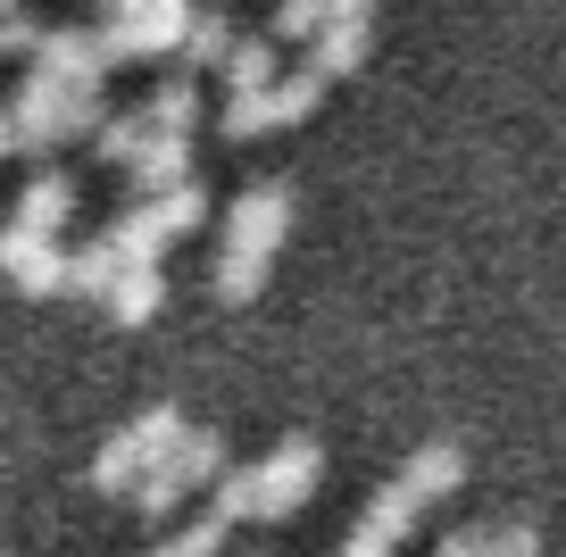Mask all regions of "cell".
I'll list each match as a JSON object with an SVG mask.
<instances>
[{"label":"cell","instance_id":"28","mask_svg":"<svg viewBox=\"0 0 566 557\" xmlns=\"http://www.w3.org/2000/svg\"><path fill=\"white\" fill-rule=\"evenodd\" d=\"M334 557H391V549H384V540H375V533H350V540H342Z\"/></svg>","mask_w":566,"mask_h":557},{"label":"cell","instance_id":"6","mask_svg":"<svg viewBox=\"0 0 566 557\" xmlns=\"http://www.w3.org/2000/svg\"><path fill=\"white\" fill-rule=\"evenodd\" d=\"M367 42H375V18H325L317 42H308V75H317V84H334V75L367 67Z\"/></svg>","mask_w":566,"mask_h":557},{"label":"cell","instance_id":"9","mask_svg":"<svg viewBox=\"0 0 566 557\" xmlns=\"http://www.w3.org/2000/svg\"><path fill=\"white\" fill-rule=\"evenodd\" d=\"M134 183L150 200L176 192V183H192V134H150V141H142V158H134Z\"/></svg>","mask_w":566,"mask_h":557},{"label":"cell","instance_id":"19","mask_svg":"<svg viewBox=\"0 0 566 557\" xmlns=\"http://www.w3.org/2000/svg\"><path fill=\"white\" fill-rule=\"evenodd\" d=\"M317 101H325V84H317V75H308V67L275 75V92H266V108H275V125H301V117H308V108H317Z\"/></svg>","mask_w":566,"mask_h":557},{"label":"cell","instance_id":"18","mask_svg":"<svg viewBox=\"0 0 566 557\" xmlns=\"http://www.w3.org/2000/svg\"><path fill=\"white\" fill-rule=\"evenodd\" d=\"M142 557H226V524L217 516H192L184 533H167V540H150Z\"/></svg>","mask_w":566,"mask_h":557},{"label":"cell","instance_id":"27","mask_svg":"<svg viewBox=\"0 0 566 557\" xmlns=\"http://www.w3.org/2000/svg\"><path fill=\"white\" fill-rule=\"evenodd\" d=\"M433 557H483V533H442V540H433Z\"/></svg>","mask_w":566,"mask_h":557},{"label":"cell","instance_id":"21","mask_svg":"<svg viewBox=\"0 0 566 557\" xmlns=\"http://www.w3.org/2000/svg\"><path fill=\"white\" fill-rule=\"evenodd\" d=\"M317 25H325V0H275V18H266V42H317Z\"/></svg>","mask_w":566,"mask_h":557},{"label":"cell","instance_id":"16","mask_svg":"<svg viewBox=\"0 0 566 557\" xmlns=\"http://www.w3.org/2000/svg\"><path fill=\"white\" fill-rule=\"evenodd\" d=\"M108 283H117V250L108 242L67 250V299H108Z\"/></svg>","mask_w":566,"mask_h":557},{"label":"cell","instance_id":"3","mask_svg":"<svg viewBox=\"0 0 566 557\" xmlns=\"http://www.w3.org/2000/svg\"><path fill=\"white\" fill-rule=\"evenodd\" d=\"M283 233H292V192L283 183H250L226 209V250H242V259H275Z\"/></svg>","mask_w":566,"mask_h":557},{"label":"cell","instance_id":"4","mask_svg":"<svg viewBox=\"0 0 566 557\" xmlns=\"http://www.w3.org/2000/svg\"><path fill=\"white\" fill-rule=\"evenodd\" d=\"M0 275L18 283L25 299L67 292V242H42V233H25V225H0Z\"/></svg>","mask_w":566,"mask_h":557},{"label":"cell","instance_id":"23","mask_svg":"<svg viewBox=\"0 0 566 557\" xmlns=\"http://www.w3.org/2000/svg\"><path fill=\"white\" fill-rule=\"evenodd\" d=\"M125 500H134V516L159 524V516H176V507H184V491H176V474H167V466H150L134 491H125Z\"/></svg>","mask_w":566,"mask_h":557},{"label":"cell","instance_id":"8","mask_svg":"<svg viewBox=\"0 0 566 557\" xmlns=\"http://www.w3.org/2000/svg\"><path fill=\"white\" fill-rule=\"evenodd\" d=\"M459 483H467V450H459V441H424V450L400 466V491H408L417 507H424V500H450Z\"/></svg>","mask_w":566,"mask_h":557},{"label":"cell","instance_id":"7","mask_svg":"<svg viewBox=\"0 0 566 557\" xmlns=\"http://www.w3.org/2000/svg\"><path fill=\"white\" fill-rule=\"evenodd\" d=\"M67 217H75V183H67L59 167H42L34 183L18 192V217H9V225H25V233H42V242H59V233H67Z\"/></svg>","mask_w":566,"mask_h":557},{"label":"cell","instance_id":"22","mask_svg":"<svg viewBox=\"0 0 566 557\" xmlns=\"http://www.w3.org/2000/svg\"><path fill=\"white\" fill-rule=\"evenodd\" d=\"M217 125H226L233 141H250V134H266V125H275V108H266V92H226Z\"/></svg>","mask_w":566,"mask_h":557},{"label":"cell","instance_id":"29","mask_svg":"<svg viewBox=\"0 0 566 557\" xmlns=\"http://www.w3.org/2000/svg\"><path fill=\"white\" fill-rule=\"evenodd\" d=\"M108 9H117V18H125V9H150V0H108Z\"/></svg>","mask_w":566,"mask_h":557},{"label":"cell","instance_id":"15","mask_svg":"<svg viewBox=\"0 0 566 557\" xmlns=\"http://www.w3.org/2000/svg\"><path fill=\"white\" fill-rule=\"evenodd\" d=\"M417 516H424V507L408 500L400 483H384V491H375V500H367V516H358V533H375V540H384V549H400V533H408V524H417Z\"/></svg>","mask_w":566,"mask_h":557},{"label":"cell","instance_id":"20","mask_svg":"<svg viewBox=\"0 0 566 557\" xmlns=\"http://www.w3.org/2000/svg\"><path fill=\"white\" fill-rule=\"evenodd\" d=\"M209 516L217 524H242V516H259V491H250V466H226L209 483Z\"/></svg>","mask_w":566,"mask_h":557},{"label":"cell","instance_id":"11","mask_svg":"<svg viewBox=\"0 0 566 557\" xmlns=\"http://www.w3.org/2000/svg\"><path fill=\"white\" fill-rule=\"evenodd\" d=\"M167 299V275L159 266H117V283H108V316L117 325H150V308Z\"/></svg>","mask_w":566,"mask_h":557},{"label":"cell","instance_id":"12","mask_svg":"<svg viewBox=\"0 0 566 557\" xmlns=\"http://www.w3.org/2000/svg\"><path fill=\"white\" fill-rule=\"evenodd\" d=\"M184 75L192 67H226V51H233V18L226 9H192V18H184Z\"/></svg>","mask_w":566,"mask_h":557},{"label":"cell","instance_id":"26","mask_svg":"<svg viewBox=\"0 0 566 557\" xmlns=\"http://www.w3.org/2000/svg\"><path fill=\"white\" fill-rule=\"evenodd\" d=\"M0 51H9V59H34L42 51V25L25 18V9H9V18H0Z\"/></svg>","mask_w":566,"mask_h":557},{"label":"cell","instance_id":"5","mask_svg":"<svg viewBox=\"0 0 566 557\" xmlns=\"http://www.w3.org/2000/svg\"><path fill=\"white\" fill-rule=\"evenodd\" d=\"M159 466L176 474V491L192 500V491H209L217 474L233 466V458H226V433H217V424H184V441H176V450L159 458Z\"/></svg>","mask_w":566,"mask_h":557},{"label":"cell","instance_id":"2","mask_svg":"<svg viewBox=\"0 0 566 557\" xmlns=\"http://www.w3.org/2000/svg\"><path fill=\"white\" fill-rule=\"evenodd\" d=\"M317 474H325V450L308 433H283L275 450L250 466V491H259V516L275 524V516H292V507H308V491H317Z\"/></svg>","mask_w":566,"mask_h":557},{"label":"cell","instance_id":"31","mask_svg":"<svg viewBox=\"0 0 566 557\" xmlns=\"http://www.w3.org/2000/svg\"><path fill=\"white\" fill-rule=\"evenodd\" d=\"M250 557H259V549H250Z\"/></svg>","mask_w":566,"mask_h":557},{"label":"cell","instance_id":"13","mask_svg":"<svg viewBox=\"0 0 566 557\" xmlns=\"http://www.w3.org/2000/svg\"><path fill=\"white\" fill-rule=\"evenodd\" d=\"M142 217L159 225V242H184V233H200V225H209V192H200V183H176V192L142 200Z\"/></svg>","mask_w":566,"mask_h":557},{"label":"cell","instance_id":"1","mask_svg":"<svg viewBox=\"0 0 566 557\" xmlns=\"http://www.w3.org/2000/svg\"><path fill=\"white\" fill-rule=\"evenodd\" d=\"M176 441H184V408H176V400L142 408V417L125 424V433H108V450L92 458V483H101V491H134L142 474H150L167 450H176Z\"/></svg>","mask_w":566,"mask_h":557},{"label":"cell","instance_id":"17","mask_svg":"<svg viewBox=\"0 0 566 557\" xmlns=\"http://www.w3.org/2000/svg\"><path fill=\"white\" fill-rule=\"evenodd\" d=\"M266 266L275 259H242V250H217V299H226V308H242V299H259L266 292Z\"/></svg>","mask_w":566,"mask_h":557},{"label":"cell","instance_id":"10","mask_svg":"<svg viewBox=\"0 0 566 557\" xmlns=\"http://www.w3.org/2000/svg\"><path fill=\"white\" fill-rule=\"evenodd\" d=\"M192 117H200V75L150 84V101H142V125H150V134H192Z\"/></svg>","mask_w":566,"mask_h":557},{"label":"cell","instance_id":"14","mask_svg":"<svg viewBox=\"0 0 566 557\" xmlns=\"http://www.w3.org/2000/svg\"><path fill=\"white\" fill-rule=\"evenodd\" d=\"M275 42L266 34H233V51H226V92H275Z\"/></svg>","mask_w":566,"mask_h":557},{"label":"cell","instance_id":"24","mask_svg":"<svg viewBox=\"0 0 566 557\" xmlns=\"http://www.w3.org/2000/svg\"><path fill=\"white\" fill-rule=\"evenodd\" d=\"M92 141H101V158H125V167H134L142 141H150V125H142V108H134V117H101V134H92Z\"/></svg>","mask_w":566,"mask_h":557},{"label":"cell","instance_id":"30","mask_svg":"<svg viewBox=\"0 0 566 557\" xmlns=\"http://www.w3.org/2000/svg\"><path fill=\"white\" fill-rule=\"evenodd\" d=\"M9 141H18V134H9V117H0V158H9Z\"/></svg>","mask_w":566,"mask_h":557},{"label":"cell","instance_id":"25","mask_svg":"<svg viewBox=\"0 0 566 557\" xmlns=\"http://www.w3.org/2000/svg\"><path fill=\"white\" fill-rule=\"evenodd\" d=\"M483 557H542V533H533V524H492V533H483Z\"/></svg>","mask_w":566,"mask_h":557}]
</instances>
